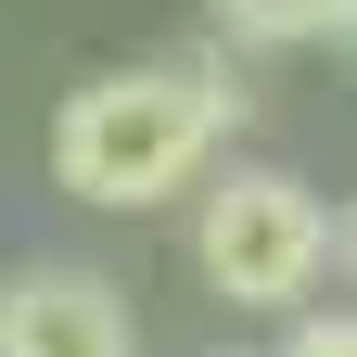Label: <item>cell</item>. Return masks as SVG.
<instances>
[{"label":"cell","mask_w":357,"mask_h":357,"mask_svg":"<svg viewBox=\"0 0 357 357\" xmlns=\"http://www.w3.org/2000/svg\"><path fill=\"white\" fill-rule=\"evenodd\" d=\"M255 89L230 77V52H153V64H115V77H77L52 102V192L102 204V217H141V204H178L204 192L217 153H230Z\"/></svg>","instance_id":"6da1fadb"},{"label":"cell","mask_w":357,"mask_h":357,"mask_svg":"<svg viewBox=\"0 0 357 357\" xmlns=\"http://www.w3.org/2000/svg\"><path fill=\"white\" fill-rule=\"evenodd\" d=\"M332 268H344V217L294 166H217L192 192V281L230 319H306Z\"/></svg>","instance_id":"7a4b0ae2"},{"label":"cell","mask_w":357,"mask_h":357,"mask_svg":"<svg viewBox=\"0 0 357 357\" xmlns=\"http://www.w3.org/2000/svg\"><path fill=\"white\" fill-rule=\"evenodd\" d=\"M0 357H141L128 281H102V268H77V255L0 268Z\"/></svg>","instance_id":"3957f363"},{"label":"cell","mask_w":357,"mask_h":357,"mask_svg":"<svg viewBox=\"0 0 357 357\" xmlns=\"http://www.w3.org/2000/svg\"><path fill=\"white\" fill-rule=\"evenodd\" d=\"M204 13H217L230 52H319L344 26V0H204Z\"/></svg>","instance_id":"277c9868"},{"label":"cell","mask_w":357,"mask_h":357,"mask_svg":"<svg viewBox=\"0 0 357 357\" xmlns=\"http://www.w3.org/2000/svg\"><path fill=\"white\" fill-rule=\"evenodd\" d=\"M268 357H357V306H306V319H281Z\"/></svg>","instance_id":"5b68a950"},{"label":"cell","mask_w":357,"mask_h":357,"mask_svg":"<svg viewBox=\"0 0 357 357\" xmlns=\"http://www.w3.org/2000/svg\"><path fill=\"white\" fill-rule=\"evenodd\" d=\"M344 306H357V204H344Z\"/></svg>","instance_id":"8992f818"},{"label":"cell","mask_w":357,"mask_h":357,"mask_svg":"<svg viewBox=\"0 0 357 357\" xmlns=\"http://www.w3.org/2000/svg\"><path fill=\"white\" fill-rule=\"evenodd\" d=\"M332 52H357V0H344V26H332Z\"/></svg>","instance_id":"52a82bcc"}]
</instances>
